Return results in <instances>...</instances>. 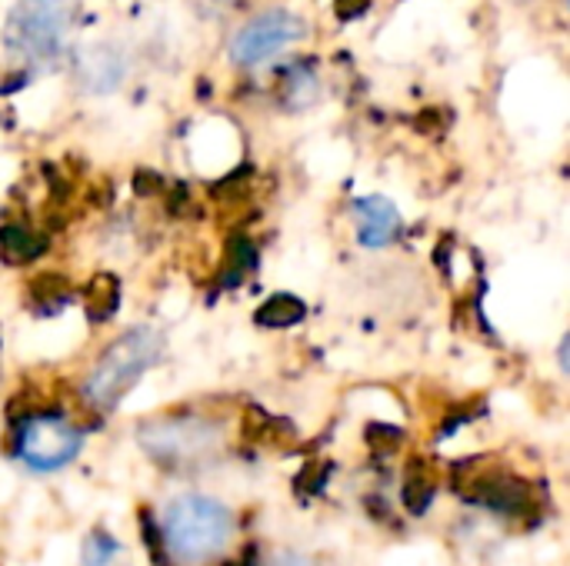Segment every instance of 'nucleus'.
I'll return each instance as SVG.
<instances>
[{
  "label": "nucleus",
  "mask_w": 570,
  "mask_h": 566,
  "mask_svg": "<svg viewBox=\"0 0 570 566\" xmlns=\"http://www.w3.org/2000/svg\"><path fill=\"white\" fill-rule=\"evenodd\" d=\"M234 540V514L204 494H184L164 510L160 544L180 566H207Z\"/></svg>",
  "instance_id": "obj_1"
},
{
  "label": "nucleus",
  "mask_w": 570,
  "mask_h": 566,
  "mask_svg": "<svg viewBox=\"0 0 570 566\" xmlns=\"http://www.w3.org/2000/svg\"><path fill=\"white\" fill-rule=\"evenodd\" d=\"M164 337L154 327H134L124 337H117L104 357L94 364V370L83 380V400L97 410H110L124 400V394L160 360Z\"/></svg>",
  "instance_id": "obj_2"
},
{
  "label": "nucleus",
  "mask_w": 570,
  "mask_h": 566,
  "mask_svg": "<svg viewBox=\"0 0 570 566\" xmlns=\"http://www.w3.org/2000/svg\"><path fill=\"white\" fill-rule=\"evenodd\" d=\"M137 440L154 464L167 470H184V467H200L220 450L224 427L210 417L174 414V417H157V420L140 424Z\"/></svg>",
  "instance_id": "obj_3"
},
{
  "label": "nucleus",
  "mask_w": 570,
  "mask_h": 566,
  "mask_svg": "<svg viewBox=\"0 0 570 566\" xmlns=\"http://www.w3.org/2000/svg\"><path fill=\"white\" fill-rule=\"evenodd\" d=\"M73 23L70 0H17L7 13V50L27 63H50Z\"/></svg>",
  "instance_id": "obj_4"
},
{
  "label": "nucleus",
  "mask_w": 570,
  "mask_h": 566,
  "mask_svg": "<svg viewBox=\"0 0 570 566\" xmlns=\"http://www.w3.org/2000/svg\"><path fill=\"white\" fill-rule=\"evenodd\" d=\"M83 447V434L60 414H30L20 420L13 454L33 474H53L73 464Z\"/></svg>",
  "instance_id": "obj_5"
},
{
  "label": "nucleus",
  "mask_w": 570,
  "mask_h": 566,
  "mask_svg": "<svg viewBox=\"0 0 570 566\" xmlns=\"http://www.w3.org/2000/svg\"><path fill=\"white\" fill-rule=\"evenodd\" d=\"M307 33V23L291 10H264L250 17L230 40V60L237 67H261L291 50Z\"/></svg>",
  "instance_id": "obj_6"
},
{
  "label": "nucleus",
  "mask_w": 570,
  "mask_h": 566,
  "mask_svg": "<svg viewBox=\"0 0 570 566\" xmlns=\"http://www.w3.org/2000/svg\"><path fill=\"white\" fill-rule=\"evenodd\" d=\"M471 500L501 514V517H524L531 510V490L521 477H511L504 470H484L468 487Z\"/></svg>",
  "instance_id": "obj_7"
},
{
  "label": "nucleus",
  "mask_w": 570,
  "mask_h": 566,
  "mask_svg": "<svg viewBox=\"0 0 570 566\" xmlns=\"http://www.w3.org/2000/svg\"><path fill=\"white\" fill-rule=\"evenodd\" d=\"M127 77V57L117 43H94L77 57V80L90 93H110Z\"/></svg>",
  "instance_id": "obj_8"
},
{
  "label": "nucleus",
  "mask_w": 570,
  "mask_h": 566,
  "mask_svg": "<svg viewBox=\"0 0 570 566\" xmlns=\"http://www.w3.org/2000/svg\"><path fill=\"white\" fill-rule=\"evenodd\" d=\"M354 224H357V240L361 247H387L401 234V217L391 200L384 197H361L354 203Z\"/></svg>",
  "instance_id": "obj_9"
},
{
  "label": "nucleus",
  "mask_w": 570,
  "mask_h": 566,
  "mask_svg": "<svg viewBox=\"0 0 570 566\" xmlns=\"http://www.w3.org/2000/svg\"><path fill=\"white\" fill-rule=\"evenodd\" d=\"M281 100L291 110H304L317 100V73L311 63H291L281 73Z\"/></svg>",
  "instance_id": "obj_10"
},
{
  "label": "nucleus",
  "mask_w": 570,
  "mask_h": 566,
  "mask_svg": "<svg viewBox=\"0 0 570 566\" xmlns=\"http://www.w3.org/2000/svg\"><path fill=\"white\" fill-rule=\"evenodd\" d=\"M117 307H120V280L107 270L94 274L87 284V320L104 324L117 314Z\"/></svg>",
  "instance_id": "obj_11"
},
{
  "label": "nucleus",
  "mask_w": 570,
  "mask_h": 566,
  "mask_svg": "<svg viewBox=\"0 0 570 566\" xmlns=\"http://www.w3.org/2000/svg\"><path fill=\"white\" fill-rule=\"evenodd\" d=\"M47 250V240L23 224H7L0 230V254L7 264H33Z\"/></svg>",
  "instance_id": "obj_12"
},
{
  "label": "nucleus",
  "mask_w": 570,
  "mask_h": 566,
  "mask_svg": "<svg viewBox=\"0 0 570 566\" xmlns=\"http://www.w3.org/2000/svg\"><path fill=\"white\" fill-rule=\"evenodd\" d=\"M304 317H307V304L301 297H294V294H274L254 314V320L261 327H281V330L284 327H297Z\"/></svg>",
  "instance_id": "obj_13"
},
{
  "label": "nucleus",
  "mask_w": 570,
  "mask_h": 566,
  "mask_svg": "<svg viewBox=\"0 0 570 566\" xmlns=\"http://www.w3.org/2000/svg\"><path fill=\"white\" fill-rule=\"evenodd\" d=\"M434 494H438V480L431 474V467L424 460H414L407 467V480H404V504L411 514H424L431 504H434Z\"/></svg>",
  "instance_id": "obj_14"
},
{
  "label": "nucleus",
  "mask_w": 570,
  "mask_h": 566,
  "mask_svg": "<svg viewBox=\"0 0 570 566\" xmlns=\"http://www.w3.org/2000/svg\"><path fill=\"white\" fill-rule=\"evenodd\" d=\"M80 566H130L120 540H114L107 530H94L83 540V560Z\"/></svg>",
  "instance_id": "obj_15"
},
{
  "label": "nucleus",
  "mask_w": 570,
  "mask_h": 566,
  "mask_svg": "<svg viewBox=\"0 0 570 566\" xmlns=\"http://www.w3.org/2000/svg\"><path fill=\"white\" fill-rule=\"evenodd\" d=\"M30 294H33V304L40 314H53L60 307H67L70 300V284L60 277V274H40L33 284H30Z\"/></svg>",
  "instance_id": "obj_16"
},
{
  "label": "nucleus",
  "mask_w": 570,
  "mask_h": 566,
  "mask_svg": "<svg viewBox=\"0 0 570 566\" xmlns=\"http://www.w3.org/2000/svg\"><path fill=\"white\" fill-rule=\"evenodd\" d=\"M227 257H230V280L227 284H237L247 270H254V264H257V254H254V247H250V240L247 237H230V244H227Z\"/></svg>",
  "instance_id": "obj_17"
},
{
  "label": "nucleus",
  "mask_w": 570,
  "mask_h": 566,
  "mask_svg": "<svg viewBox=\"0 0 570 566\" xmlns=\"http://www.w3.org/2000/svg\"><path fill=\"white\" fill-rule=\"evenodd\" d=\"M401 437H404V434H401L397 427H391V424H371V427H367V444H371L374 450H381L384 440H391V447H397Z\"/></svg>",
  "instance_id": "obj_18"
},
{
  "label": "nucleus",
  "mask_w": 570,
  "mask_h": 566,
  "mask_svg": "<svg viewBox=\"0 0 570 566\" xmlns=\"http://www.w3.org/2000/svg\"><path fill=\"white\" fill-rule=\"evenodd\" d=\"M367 7H371V0H337L334 3V10H337L341 20H357V17L367 13Z\"/></svg>",
  "instance_id": "obj_19"
},
{
  "label": "nucleus",
  "mask_w": 570,
  "mask_h": 566,
  "mask_svg": "<svg viewBox=\"0 0 570 566\" xmlns=\"http://www.w3.org/2000/svg\"><path fill=\"white\" fill-rule=\"evenodd\" d=\"M267 566H317L311 557H304V554H294V550H284V554H274Z\"/></svg>",
  "instance_id": "obj_20"
},
{
  "label": "nucleus",
  "mask_w": 570,
  "mask_h": 566,
  "mask_svg": "<svg viewBox=\"0 0 570 566\" xmlns=\"http://www.w3.org/2000/svg\"><path fill=\"white\" fill-rule=\"evenodd\" d=\"M160 180H157V173H150V170H144V173H137V190L144 193V187H157Z\"/></svg>",
  "instance_id": "obj_21"
}]
</instances>
